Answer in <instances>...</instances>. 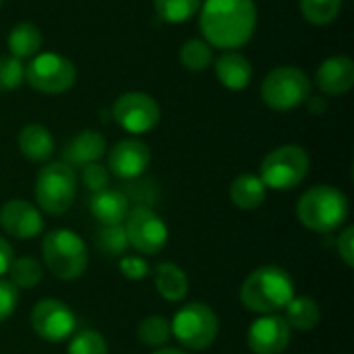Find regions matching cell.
<instances>
[{"mask_svg": "<svg viewBox=\"0 0 354 354\" xmlns=\"http://www.w3.org/2000/svg\"><path fill=\"white\" fill-rule=\"evenodd\" d=\"M122 226L129 239V247L141 255H158L168 243L166 222L147 205L131 207Z\"/></svg>", "mask_w": 354, "mask_h": 354, "instance_id": "obj_10", "label": "cell"}, {"mask_svg": "<svg viewBox=\"0 0 354 354\" xmlns=\"http://www.w3.org/2000/svg\"><path fill=\"white\" fill-rule=\"evenodd\" d=\"M203 0H153L156 12L166 23H185L195 17L201 8Z\"/></svg>", "mask_w": 354, "mask_h": 354, "instance_id": "obj_29", "label": "cell"}, {"mask_svg": "<svg viewBox=\"0 0 354 354\" xmlns=\"http://www.w3.org/2000/svg\"><path fill=\"white\" fill-rule=\"evenodd\" d=\"M137 336H139V342L149 348H164L168 340L172 338L170 322L162 315H149L139 322Z\"/></svg>", "mask_w": 354, "mask_h": 354, "instance_id": "obj_26", "label": "cell"}, {"mask_svg": "<svg viewBox=\"0 0 354 354\" xmlns=\"http://www.w3.org/2000/svg\"><path fill=\"white\" fill-rule=\"evenodd\" d=\"M305 104H307V108H309L311 114H324V112L328 110V102H326L322 95H317V97L309 95V100H307Z\"/></svg>", "mask_w": 354, "mask_h": 354, "instance_id": "obj_38", "label": "cell"}, {"mask_svg": "<svg viewBox=\"0 0 354 354\" xmlns=\"http://www.w3.org/2000/svg\"><path fill=\"white\" fill-rule=\"evenodd\" d=\"M268 197V189L255 174H241L230 185V201L239 209H257L263 205Z\"/></svg>", "mask_w": 354, "mask_h": 354, "instance_id": "obj_22", "label": "cell"}, {"mask_svg": "<svg viewBox=\"0 0 354 354\" xmlns=\"http://www.w3.org/2000/svg\"><path fill=\"white\" fill-rule=\"evenodd\" d=\"M66 354H108V342L100 332L83 330L71 336Z\"/></svg>", "mask_w": 354, "mask_h": 354, "instance_id": "obj_31", "label": "cell"}, {"mask_svg": "<svg viewBox=\"0 0 354 354\" xmlns=\"http://www.w3.org/2000/svg\"><path fill=\"white\" fill-rule=\"evenodd\" d=\"M118 270L127 280H143L149 276V263L139 255H124L118 259Z\"/></svg>", "mask_w": 354, "mask_h": 354, "instance_id": "obj_34", "label": "cell"}, {"mask_svg": "<svg viewBox=\"0 0 354 354\" xmlns=\"http://www.w3.org/2000/svg\"><path fill=\"white\" fill-rule=\"evenodd\" d=\"M172 338L187 351L209 348L220 332L218 315L205 303L183 305L170 322Z\"/></svg>", "mask_w": 354, "mask_h": 354, "instance_id": "obj_7", "label": "cell"}, {"mask_svg": "<svg viewBox=\"0 0 354 354\" xmlns=\"http://www.w3.org/2000/svg\"><path fill=\"white\" fill-rule=\"evenodd\" d=\"M95 247L104 257H124L129 249V239L122 224L116 226H102L95 232Z\"/></svg>", "mask_w": 354, "mask_h": 354, "instance_id": "obj_28", "label": "cell"}, {"mask_svg": "<svg viewBox=\"0 0 354 354\" xmlns=\"http://www.w3.org/2000/svg\"><path fill=\"white\" fill-rule=\"evenodd\" d=\"M31 328L35 336L46 342H64L77 330V315L58 299H41L31 311Z\"/></svg>", "mask_w": 354, "mask_h": 354, "instance_id": "obj_12", "label": "cell"}, {"mask_svg": "<svg viewBox=\"0 0 354 354\" xmlns=\"http://www.w3.org/2000/svg\"><path fill=\"white\" fill-rule=\"evenodd\" d=\"M348 197L332 185H317L307 189L297 203L299 222L307 230L319 234H328L342 228L348 220Z\"/></svg>", "mask_w": 354, "mask_h": 354, "instance_id": "obj_3", "label": "cell"}, {"mask_svg": "<svg viewBox=\"0 0 354 354\" xmlns=\"http://www.w3.org/2000/svg\"><path fill=\"white\" fill-rule=\"evenodd\" d=\"M89 212L102 226H116L122 224L129 216L131 201L122 191L116 189H102L91 193L89 197Z\"/></svg>", "mask_w": 354, "mask_h": 354, "instance_id": "obj_19", "label": "cell"}, {"mask_svg": "<svg viewBox=\"0 0 354 354\" xmlns=\"http://www.w3.org/2000/svg\"><path fill=\"white\" fill-rule=\"evenodd\" d=\"M255 0H203L199 8V29L212 48H243L255 33Z\"/></svg>", "mask_w": 354, "mask_h": 354, "instance_id": "obj_1", "label": "cell"}, {"mask_svg": "<svg viewBox=\"0 0 354 354\" xmlns=\"http://www.w3.org/2000/svg\"><path fill=\"white\" fill-rule=\"evenodd\" d=\"M106 156V139L97 131H81L62 149V162L71 168H85L97 164Z\"/></svg>", "mask_w": 354, "mask_h": 354, "instance_id": "obj_17", "label": "cell"}, {"mask_svg": "<svg viewBox=\"0 0 354 354\" xmlns=\"http://www.w3.org/2000/svg\"><path fill=\"white\" fill-rule=\"evenodd\" d=\"M160 104L145 91H127L116 97L112 118L131 135H145L160 122Z\"/></svg>", "mask_w": 354, "mask_h": 354, "instance_id": "obj_11", "label": "cell"}, {"mask_svg": "<svg viewBox=\"0 0 354 354\" xmlns=\"http://www.w3.org/2000/svg\"><path fill=\"white\" fill-rule=\"evenodd\" d=\"M178 58H180V64L187 71L201 73L214 62V50L205 39H187L180 46Z\"/></svg>", "mask_w": 354, "mask_h": 354, "instance_id": "obj_27", "label": "cell"}, {"mask_svg": "<svg viewBox=\"0 0 354 354\" xmlns=\"http://www.w3.org/2000/svg\"><path fill=\"white\" fill-rule=\"evenodd\" d=\"M214 66H216L218 81L230 91H243L253 81V64L249 62L247 56H243L236 50L222 52L216 58Z\"/></svg>", "mask_w": 354, "mask_h": 354, "instance_id": "obj_18", "label": "cell"}, {"mask_svg": "<svg viewBox=\"0 0 354 354\" xmlns=\"http://www.w3.org/2000/svg\"><path fill=\"white\" fill-rule=\"evenodd\" d=\"M153 354H187L185 351H180V348H168V346H164V348H158Z\"/></svg>", "mask_w": 354, "mask_h": 354, "instance_id": "obj_39", "label": "cell"}, {"mask_svg": "<svg viewBox=\"0 0 354 354\" xmlns=\"http://www.w3.org/2000/svg\"><path fill=\"white\" fill-rule=\"evenodd\" d=\"M315 83L324 95H344L354 85V62L348 56H330L326 58L317 73Z\"/></svg>", "mask_w": 354, "mask_h": 354, "instance_id": "obj_16", "label": "cell"}, {"mask_svg": "<svg viewBox=\"0 0 354 354\" xmlns=\"http://www.w3.org/2000/svg\"><path fill=\"white\" fill-rule=\"evenodd\" d=\"M19 151L23 153V158H27L29 162H48L54 153V137L52 133L37 122L25 124L19 133L17 139Z\"/></svg>", "mask_w": 354, "mask_h": 354, "instance_id": "obj_20", "label": "cell"}, {"mask_svg": "<svg viewBox=\"0 0 354 354\" xmlns=\"http://www.w3.org/2000/svg\"><path fill=\"white\" fill-rule=\"evenodd\" d=\"M311 95V79L299 66H276L261 81V100L276 112L303 106Z\"/></svg>", "mask_w": 354, "mask_h": 354, "instance_id": "obj_8", "label": "cell"}, {"mask_svg": "<svg viewBox=\"0 0 354 354\" xmlns=\"http://www.w3.org/2000/svg\"><path fill=\"white\" fill-rule=\"evenodd\" d=\"M153 284L158 295L168 303H180L189 292V278L176 263L162 261L153 270Z\"/></svg>", "mask_w": 354, "mask_h": 354, "instance_id": "obj_21", "label": "cell"}, {"mask_svg": "<svg viewBox=\"0 0 354 354\" xmlns=\"http://www.w3.org/2000/svg\"><path fill=\"white\" fill-rule=\"evenodd\" d=\"M25 81L23 60L15 56H0V91H12Z\"/></svg>", "mask_w": 354, "mask_h": 354, "instance_id": "obj_32", "label": "cell"}, {"mask_svg": "<svg viewBox=\"0 0 354 354\" xmlns=\"http://www.w3.org/2000/svg\"><path fill=\"white\" fill-rule=\"evenodd\" d=\"M10 261H12V247L8 245L6 239L0 236V276H4L8 272Z\"/></svg>", "mask_w": 354, "mask_h": 354, "instance_id": "obj_37", "label": "cell"}, {"mask_svg": "<svg viewBox=\"0 0 354 354\" xmlns=\"http://www.w3.org/2000/svg\"><path fill=\"white\" fill-rule=\"evenodd\" d=\"M17 305H19V290L8 280H0V324L15 313Z\"/></svg>", "mask_w": 354, "mask_h": 354, "instance_id": "obj_35", "label": "cell"}, {"mask_svg": "<svg viewBox=\"0 0 354 354\" xmlns=\"http://www.w3.org/2000/svg\"><path fill=\"white\" fill-rule=\"evenodd\" d=\"M8 282L17 288V290H31L35 288L41 278H44V272H41V266L37 259L33 257H19V259H12L10 261V268H8Z\"/></svg>", "mask_w": 354, "mask_h": 354, "instance_id": "obj_25", "label": "cell"}, {"mask_svg": "<svg viewBox=\"0 0 354 354\" xmlns=\"http://www.w3.org/2000/svg\"><path fill=\"white\" fill-rule=\"evenodd\" d=\"M286 309V324L299 332H309L319 326L322 309L315 299L311 297H292V301L284 307Z\"/></svg>", "mask_w": 354, "mask_h": 354, "instance_id": "obj_24", "label": "cell"}, {"mask_svg": "<svg viewBox=\"0 0 354 354\" xmlns=\"http://www.w3.org/2000/svg\"><path fill=\"white\" fill-rule=\"evenodd\" d=\"M151 151L139 139H122L108 153V172L122 180H135L149 168Z\"/></svg>", "mask_w": 354, "mask_h": 354, "instance_id": "obj_15", "label": "cell"}, {"mask_svg": "<svg viewBox=\"0 0 354 354\" xmlns=\"http://www.w3.org/2000/svg\"><path fill=\"white\" fill-rule=\"evenodd\" d=\"M0 4H2V0H0Z\"/></svg>", "mask_w": 354, "mask_h": 354, "instance_id": "obj_40", "label": "cell"}, {"mask_svg": "<svg viewBox=\"0 0 354 354\" xmlns=\"http://www.w3.org/2000/svg\"><path fill=\"white\" fill-rule=\"evenodd\" d=\"M25 81L39 93L58 95L68 91L77 81V68L73 60L62 54L44 52L35 54L29 64H25Z\"/></svg>", "mask_w": 354, "mask_h": 354, "instance_id": "obj_9", "label": "cell"}, {"mask_svg": "<svg viewBox=\"0 0 354 354\" xmlns=\"http://www.w3.org/2000/svg\"><path fill=\"white\" fill-rule=\"evenodd\" d=\"M295 297V282L290 274L278 266H263L253 270L241 286V303L247 311L272 315L284 309Z\"/></svg>", "mask_w": 354, "mask_h": 354, "instance_id": "obj_2", "label": "cell"}, {"mask_svg": "<svg viewBox=\"0 0 354 354\" xmlns=\"http://www.w3.org/2000/svg\"><path fill=\"white\" fill-rule=\"evenodd\" d=\"M247 344L255 354H282L290 344V326L278 313L261 315L249 326Z\"/></svg>", "mask_w": 354, "mask_h": 354, "instance_id": "obj_13", "label": "cell"}, {"mask_svg": "<svg viewBox=\"0 0 354 354\" xmlns=\"http://www.w3.org/2000/svg\"><path fill=\"white\" fill-rule=\"evenodd\" d=\"M37 209L46 212L48 216H62L71 209L77 197V174L64 162H50L46 164L37 176L33 187Z\"/></svg>", "mask_w": 354, "mask_h": 354, "instance_id": "obj_5", "label": "cell"}, {"mask_svg": "<svg viewBox=\"0 0 354 354\" xmlns=\"http://www.w3.org/2000/svg\"><path fill=\"white\" fill-rule=\"evenodd\" d=\"M41 255L52 276L64 282L81 278L89 261L85 241L68 228L48 232L41 243Z\"/></svg>", "mask_w": 354, "mask_h": 354, "instance_id": "obj_4", "label": "cell"}, {"mask_svg": "<svg viewBox=\"0 0 354 354\" xmlns=\"http://www.w3.org/2000/svg\"><path fill=\"white\" fill-rule=\"evenodd\" d=\"M311 160L305 147L297 143L280 145L272 149L259 168V178L266 189L272 191H290L297 189L309 174Z\"/></svg>", "mask_w": 354, "mask_h": 354, "instance_id": "obj_6", "label": "cell"}, {"mask_svg": "<svg viewBox=\"0 0 354 354\" xmlns=\"http://www.w3.org/2000/svg\"><path fill=\"white\" fill-rule=\"evenodd\" d=\"M0 228L19 241H31L41 234L44 218L39 209L25 199H10L0 207Z\"/></svg>", "mask_w": 354, "mask_h": 354, "instance_id": "obj_14", "label": "cell"}, {"mask_svg": "<svg viewBox=\"0 0 354 354\" xmlns=\"http://www.w3.org/2000/svg\"><path fill=\"white\" fill-rule=\"evenodd\" d=\"M44 44V37H41V31L37 25L33 23H17L10 31H8V37H6V46L10 50V56L23 60V58H31L39 52Z\"/></svg>", "mask_w": 354, "mask_h": 354, "instance_id": "obj_23", "label": "cell"}, {"mask_svg": "<svg viewBox=\"0 0 354 354\" xmlns=\"http://www.w3.org/2000/svg\"><path fill=\"white\" fill-rule=\"evenodd\" d=\"M81 183L89 193H97L102 189H108L110 172L102 164H89V166L81 168Z\"/></svg>", "mask_w": 354, "mask_h": 354, "instance_id": "obj_33", "label": "cell"}, {"mask_svg": "<svg viewBox=\"0 0 354 354\" xmlns=\"http://www.w3.org/2000/svg\"><path fill=\"white\" fill-rule=\"evenodd\" d=\"M344 0H301V15L311 25H330L338 19Z\"/></svg>", "mask_w": 354, "mask_h": 354, "instance_id": "obj_30", "label": "cell"}, {"mask_svg": "<svg viewBox=\"0 0 354 354\" xmlns=\"http://www.w3.org/2000/svg\"><path fill=\"white\" fill-rule=\"evenodd\" d=\"M338 255L340 259L348 266L354 268V228L353 226H346L340 236H338Z\"/></svg>", "mask_w": 354, "mask_h": 354, "instance_id": "obj_36", "label": "cell"}]
</instances>
